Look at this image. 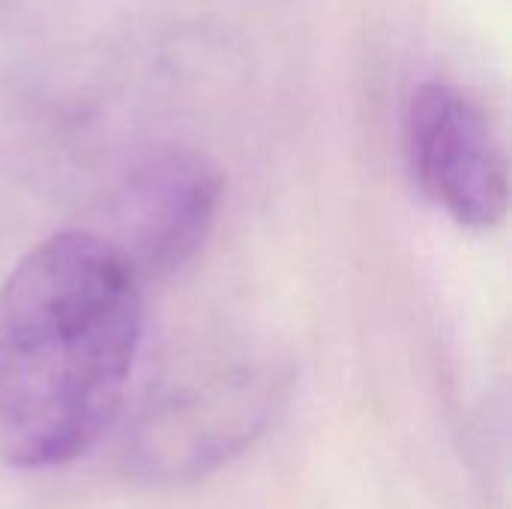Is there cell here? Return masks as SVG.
Here are the masks:
<instances>
[{
    "label": "cell",
    "mask_w": 512,
    "mask_h": 509,
    "mask_svg": "<svg viewBox=\"0 0 512 509\" xmlns=\"http://www.w3.org/2000/svg\"><path fill=\"white\" fill-rule=\"evenodd\" d=\"M141 279L96 231L36 243L0 285V459L57 468L117 417L141 345Z\"/></svg>",
    "instance_id": "1"
},
{
    "label": "cell",
    "mask_w": 512,
    "mask_h": 509,
    "mask_svg": "<svg viewBox=\"0 0 512 509\" xmlns=\"http://www.w3.org/2000/svg\"><path fill=\"white\" fill-rule=\"evenodd\" d=\"M405 156L417 189L465 228L507 216L510 159L489 111L447 81L420 84L405 108Z\"/></svg>",
    "instance_id": "2"
},
{
    "label": "cell",
    "mask_w": 512,
    "mask_h": 509,
    "mask_svg": "<svg viewBox=\"0 0 512 509\" xmlns=\"http://www.w3.org/2000/svg\"><path fill=\"white\" fill-rule=\"evenodd\" d=\"M222 204V174L210 156L162 144L138 156L108 201L105 243L144 279L186 267L207 243Z\"/></svg>",
    "instance_id": "3"
},
{
    "label": "cell",
    "mask_w": 512,
    "mask_h": 509,
    "mask_svg": "<svg viewBox=\"0 0 512 509\" xmlns=\"http://www.w3.org/2000/svg\"><path fill=\"white\" fill-rule=\"evenodd\" d=\"M276 384L267 375L234 372L162 399L132 441V468L150 480L198 474L252 441L267 426Z\"/></svg>",
    "instance_id": "4"
}]
</instances>
